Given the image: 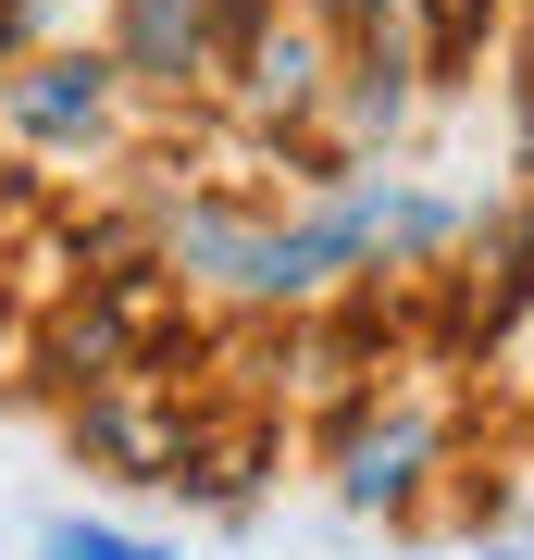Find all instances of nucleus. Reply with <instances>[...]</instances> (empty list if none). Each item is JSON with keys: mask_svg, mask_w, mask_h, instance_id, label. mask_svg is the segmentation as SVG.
<instances>
[{"mask_svg": "<svg viewBox=\"0 0 534 560\" xmlns=\"http://www.w3.org/2000/svg\"><path fill=\"white\" fill-rule=\"evenodd\" d=\"M0 113H13L25 138H87V125L112 113V62H38V75L0 88Z\"/></svg>", "mask_w": 534, "mask_h": 560, "instance_id": "1", "label": "nucleus"}, {"mask_svg": "<svg viewBox=\"0 0 534 560\" xmlns=\"http://www.w3.org/2000/svg\"><path fill=\"white\" fill-rule=\"evenodd\" d=\"M423 448H436V423H423V411H397L385 436H360V448H348V499H360V511H385V499H411V474H423Z\"/></svg>", "mask_w": 534, "mask_h": 560, "instance_id": "2", "label": "nucleus"}, {"mask_svg": "<svg viewBox=\"0 0 534 560\" xmlns=\"http://www.w3.org/2000/svg\"><path fill=\"white\" fill-rule=\"evenodd\" d=\"M199 50V0H138L124 13V62H187Z\"/></svg>", "mask_w": 534, "mask_h": 560, "instance_id": "3", "label": "nucleus"}, {"mask_svg": "<svg viewBox=\"0 0 534 560\" xmlns=\"http://www.w3.org/2000/svg\"><path fill=\"white\" fill-rule=\"evenodd\" d=\"M38 548H50V560H175L162 536H124V523H50Z\"/></svg>", "mask_w": 534, "mask_h": 560, "instance_id": "4", "label": "nucleus"}]
</instances>
